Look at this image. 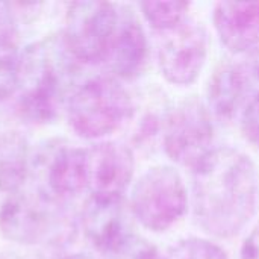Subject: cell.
<instances>
[{
	"label": "cell",
	"instance_id": "cell-1",
	"mask_svg": "<svg viewBox=\"0 0 259 259\" xmlns=\"http://www.w3.org/2000/svg\"><path fill=\"white\" fill-rule=\"evenodd\" d=\"M194 215L203 231L219 238L240 234L256 211L258 178L247 155L220 147L194 167Z\"/></svg>",
	"mask_w": 259,
	"mask_h": 259
},
{
	"label": "cell",
	"instance_id": "cell-2",
	"mask_svg": "<svg viewBox=\"0 0 259 259\" xmlns=\"http://www.w3.org/2000/svg\"><path fill=\"white\" fill-rule=\"evenodd\" d=\"M79 61L64 35H49L21 52L17 108L29 123L53 121L74 93Z\"/></svg>",
	"mask_w": 259,
	"mask_h": 259
},
{
	"label": "cell",
	"instance_id": "cell-3",
	"mask_svg": "<svg viewBox=\"0 0 259 259\" xmlns=\"http://www.w3.org/2000/svg\"><path fill=\"white\" fill-rule=\"evenodd\" d=\"M134 112L129 93L114 77L99 76L74 90L67 115L71 129L82 138L99 140L115 132Z\"/></svg>",
	"mask_w": 259,
	"mask_h": 259
},
{
	"label": "cell",
	"instance_id": "cell-4",
	"mask_svg": "<svg viewBox=\"0 0 259 259\" xmlns=\"http://www.w3.org/2000/svg\"><path fill=\"white\" fill-rule=\"evenodd\" d=\"M131 211L153 232L168 229L187 211V190L181 175L168 165L149 168L132 188Z\"/></svg>",
	"mask_w": 259,
	"mask_h": 259
},
{
	"label": "cell",
	"instance_id": "cell-5",
	"mask_svg": "<svg viewBox=\"0 0 259 259\" xmlns=\"http://www.w3.org/2000/svg\"><path fill=\"white\" fill-rule=\"evenodd\" d=\"M120 21V11L109 2H74L65 15V42L82 64L106 62Z\"/></svg>",
	"mask_w": 259,
	"mask_h": 259
},
{
	"label": "cell",
	"instance_id": "cell-6",
	"mask_svg": "<svg viewBox=\"0 0 259 259\" xmlns=\"http://www.w3.org/2000/svg\"><path fill=\"white\" fill-rule=\"evenodd\" d=\"M214 127L208 109L197 100L179 103L170 111L164 126V150L179 165L196 167L209 153Z\"/></svg>",
	"mask_w": 259,
	"mask_h": 259
},
{
	"label": "cell",
	"instance_id": "cell-7",
	"mask_svg": "<svg viewBox=\"0 0 259 259\" xmlns=\"http://www.w3.org/2000/svg\"><path fill=\"white\" fill-rule=\"evenodd\" d=\"M59 222V211L46 194L17 191L9 194L0 208L2 235L21 246L39 244L49 240Z\"/></svg>",
	"mask_w": 259,
	"mask_h": 259
},
{
	"label": "cell",
	"instance_id": "cell-8",
	"mask_svg": "<svg viewBox=\"0 0 259 259\" xmlns=\"http://www.w3.org/2000/svg\"><path fill=\"white\" fill-rule=\"evenodd\" d=\"M132 150L115 141H103L87 149V190L94 199H123L134 178Z\"/></svg>",
	"mask_w": 259,
	"mask_h": 259
},
{
	"label": "cell",
	"instance_id": "cell-9",
	"mask_svg": "<svg viewBox=\"0 0 259 259\" xmlns=\"http://www.w3.org/2000/svg\"><path fill=\"white\" fill-rule=\"evenodd\" d=\"M208 36L200 23H182L159 49V67L164 77L175 85L193 83L206 61Z\"/></svg>",
	"mask_w": 259,
	"mask_h": 259
},
{
	"label": "cell",
	"instance_id": "cell-10",
	"mask_svg": "<svg viewBox=\"0 0 259 259\" xmlns=\"http://www.w3.org/2000/svg\"><path fill=\"white\" fill-rule=\"evenodd\" d=\"M82 226L94 249L114 256L135 234L123 200L90 197L82 212Z\"/></svg>",
	"mask_w": 259,
	"mask_h": 259
},
{
	"label": "cell",
	"instance_id": "cell-11",
	"mask_svg": "<svg viewBox=\"0 0 259 259\" xmlns=\"http://www.w3.org/2000/svg\"><path fill=\"white\" fill-rule=\"evenodd\" d=\"M212 20L231 52L241 53L259 44V2H219Z\"/></svg>",
	"mask_w": 259,
	"mask_h": 259
},
{
	"label": "cell",
	"instance_id": "cell-12",
	"mask_svg": "<svg viewBox=\"0 0 259 259\" xmlns=\"http://www.w3.org/2000/svg\"><path fill=\"white\" fill-rule=\"evenodd\" d=\"M147 58V38L138 18L131 11L120 12L117 35L106 64L111 71L123 79L135 77Z\"/></svg>",
	"mask_w": 259,
	"mask_h": 259
},
{
	"label": "cell",
	"instance_id": "cell-13",
	"mask_svg": "<svg viewBox=\"0 0 259 259\" xmlns=\"http://www.w3.org/2000/svg\"><path fill=\"white\" fill-rule=\"evenodd\" d=\"M47 185L56 197H73L87 190V149H59L49 161Z\"/></svg>",
	"mask_w": 259,
	"mask_h": 259
},
{
	"label": "cell",
	"instance_id": "cell-14",
	"mask_svg": "<svg viewBox=\"0 0 259 259\" xmlns=\"http://www.w3.org/2000/svg\"><path fill=\"white\" fill-rule=\"evenodd\" d=\"M249 82L241 65H220L209 80L208 102L211 111L220 118H231L240 108Z\"/></svg>",
	"mask_w": 259,
	"mask_h": 259
},
{
	"label": "cell",
	"instance_id": "cell-15",
	"mask_svg": "<svg viewBox=\"0 0 259 259\" xmlns=\"http://www.w3.org/2000/svg\"><path fill=\"white\" fill-rule=\"evenodd\" d=\"M29 173V144L20 132L0 135V191L14 194L23 190Z\"/></svg>",
	"mask_w": 259,
	"mask_h": 259
},
{
	"label": "cell",
	"instance_id": "cell-16",
	"mask_svg": "<svg viewBox=\"0 0 259 259\" xmlns=\"http://www.w3.org/2000/svg\"><path fill=\"white\" fill-rule=\"evenodd\" d=\"M141 11L149 24L156 30L171 32L184 23L188 2H146L141 3Z\"/></svg>",
	"mask_w": 259,
	"mask_h": 259
},
{
	"label": "cell",
	"instance_id": "cell-17",
	"mask_svg": "<svg viewBox=\"0 0 259 259\" xmlns=\"http://www.w3.org/2000/svg\"><path fill=\"white\" fill-rule=\"evenodd\" d=\"M21 52L15 46H0V102L8 100L18 91Z\"/></svg>",
	"mask_w": 259,
	"mask_h": 259
},
{
	"label": "cell",
	"instance_id": "cell-18",
	"mask_svg": "<svg viewBox=\"0 0 259 259\" xmlns=\"http://www.w3.org/2000/svg\"><path fill=\"white\" fill-rule=\"evenodd\" d=\"M165 259H228L225 250L200 238H188L173 246Z\"/></svg>",
	"mask_w": 259,
	"mask_h": 259
},
{
	"label": "cell",
	"instance_id": "cell-19",
	"mask_svg": "<svg viewBox=\"0 0 259 259\" xmlns=\"http://www.w3.org/2000/svg\"><path fill=\"white\" fill-rule=\"evenodd\" d=\"M114 259H165L149 241L134 235L115 255Z\"/></svg>",
	"mask_w": 259,
	"mask_h": 259
},
{
	"label": "cell",
	"instance_id": "cell-20",
	"mask_svg": "<svg viewBox=\"0 0 259 259\" xmlns=\"http://www.w3.org/2000/svg\"><path fill=\"white\" fill-rule=\"evenodd\" d=\"M241 131L250 144L259 147V94L249 102L243 112Z\"/></svg>",
	"mask_w": 259,
	"mask_h": 259
},
{
	"label": "cell",
	"instance_id": "cell-21",
	"mask_svg": "<svg viewBox=\"0 0 259 259\" xmlns=\"http://www.w3.org/2000/svg\"><path fill=\"white\" fill-rule=\"evenodd\" d=\"M15 32V17L11 5L0 2V46L9 44Z\"/></svg>",
	"mask_w": 259,
	"mask_h": 259
},
{
	"label": "cell",
	"instance_id": "cell-22",
	"mask_svg": "<svg viewBox=\"0 0 259 259\" xmlns=\"http://www.w3.org/2000/svg\"><path fill=\"white\" fill-rule=\"evenodd\" d=\"M241 259H259V225L246 238L241 249Z\"/></svg>",
	"mask_w": 259,
	"mask_h": 259
},
{
	"label": "cell",
	"instance_id": "cell-23",
	"mask_svg": "<svg viewBox=\"0 0 259 259\" xmlns=\"http://www.w3.org/2000/svg\"><path fill=\"white\" fill-rule=\"evenodd\" d=\"M244 68V73L247 76V82H253L259 88V47L253 49V52L250 53L247 64Z\"/></svg>",
	"mask_w": 259,
	"mask_h": 259
},
{
	"label": "cell",
	"instance_id": "cell-24",
	"mask_svg": "<svg viewBox=\"0 0 259 259\" xmlns=\"http://www.w3.org/2000/svg\"><path fill=\"white\" fill-rule=\"evenodd\" d=\"M62 259H93L91 256H88V255H83V253H74V255H68V256H65V258Z\"/></svg>",
	"mask_w": 259,
	"mask_h": 259
}]
</instances>
